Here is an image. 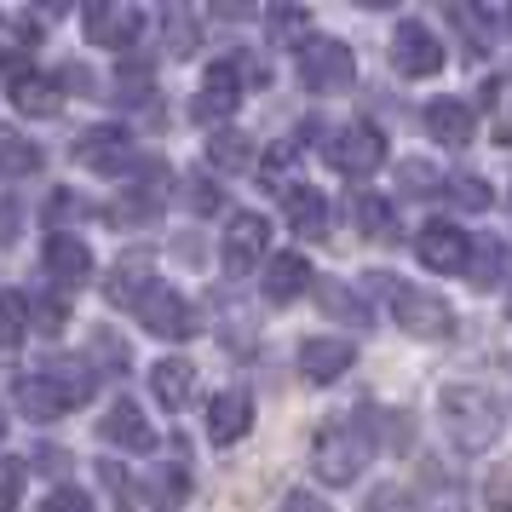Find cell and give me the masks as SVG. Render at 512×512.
Masks as SVG:
<instances>
[{
	"instance_id": "cell-1",
	"label": "cell",
	"mask_w": 512,
	"mask_h": 512,
	"mask_svg": "<svg viewBox=\"0 0 512 512\" xmlns=\"http://www.w3.org/2000/svg\"><path fill=\"white\" fill-rule=\"evenodd\" d=\"M93 363H58V369H41V374H24L18 386H12V397H18V409H24L35 426L41 420H64L75 409V403H87L93 397Z\"/></svg>"
},
{
	"instance_id": "cell-2",
	"label": "cell",
	"mask_w": 512,
	"mask_h": 512,
	"mask_svg": "<svg viewBox=\"0 0 512 512\" xmlns=\"http://www.w3.org/2000/svg\"><path fill=\"white\" fill-rule=\"evenodd\" d=\"M438 409H443V426H449V443L461 455H489L495 449V438H501V403L484 386H443Z\"/></svg>"
},
{
	"instance_id": "cell-3",
	"label": "cell",
	"mask_w": 512,
	"mask_h": 512,
	"mask_svg": "<svg viewBox=\"0 0 512 512\" xmlns=\"http://www.w3.org/2000/svg\"><path fill=\"white\" fill-rule=\"evenodd\" d=\"M374 461V438L363 420H328L317 443H311V472L323 478L328 489H346L363 478V466Z\"/></svg>"
},
{
	"instance_id": "cell-4",
	"label": "cell",
	"mask_w": 512,
	"mask_h": 512,
	"mask_svg": "<svg viewBox=\"0 0 512 512\" xmlns=\"http://www.w3.org/2000/svg\"><path fill=\"white\" fill-rule=\"evenodd\" d=\"M369 282L386 294V305H392V317H397L403 334H415V340H449V334H455V311H449L438 294H426L415 282H397V277H386V271H369Z\"/></svg>"
},
{
	"instance_id": "cell-5",
	"label": "cell",
	"mask_w": 512,
	"mask_h": 512,
	"mask_svg": "<svg viewBox=\"0 0 512 512\" xmlns=\"http://www.w3.org/2000/svg\"><path fill=\"white\" fill-rule=\"evenodd\" d=\"M323 156L334 173L369 179L374 167L386 162V139H380V127H369V121H346V127H328L323 133Z\"/></svg>"
},
{
	"instance_id": "cell-6",
	"label": "cell",
	"mask_w": 512,
	"mask_h": 512,
	"mask_svg": "<svg viewBox=\"0 0 512 512\" xmlns=\"http://www.w3.org/2000/svg\"><path fill=\"white\" fill-rule=\"evenodd\" d=\"M300 81H305V93H317V98L351 93V81H357V58H351L346 41L317 35V41H305L300 47Z\"/></svg>"
},
{
	"instance_id": "cell-7",
	"label": "cell",
	"mask_w": 512,
	"mask_h": 512,
	"mask_svg": "<svg viewBox=\"0 0 512 512\" xmlns=\"http://www.w3.org/2000/svg\"><path fill=\"white\" fill-rule=\"evenodd\" d=\"M415 259L426 271H443V277H455L472 265V236L461 225H449V219H432V225H420L415 231Z\"/></svg>"
},
{
	"instance_id": "cell-8",
	"label": "cell",
	"mask_w": 512,
	"mask_h": 512,
	"mask_svg": "<svg viewBox=\"0 0 512 512\" xmlns=\"http://www.w3.org/2000/svg\"><path fill=\"white\" fill-rule=\"evenodd\" d=\"M81 24H87V41H93V47L127 52V47H139L144 12H139V6H127V0H93Z\"/></svg>"
},
{
	"instance_id": "cell-9",
	"label": "cell",
	"mask_w": 512,
	"mask_h": 512,
	"mask_svg": "<svg viewBox=\"0 0 512 512\" xmlns=\"http://www.w3.org/2000/svg\"><path fill=\"white\" fill-rule=\"evenodd\" d=\"M133 317H139L144 328H150V334H156V340H190V334H196V328H202V317H196V305L185 300V294H179V288H156V294H150V300L139 305V311H133Z\"/></svg>"
},
{
	"instance_id": "cell-10",
	"label": "cell",
	"mask_w": 512,
	"mask_h": 512,
	"mask_svg": "<svg viewBox=\"0 0 512 512\" xmlns=\"http://www.w3.org/2000/svg\"><path fill=\"white\" fill-rule=\"evenodd\" d=\"M392 64H397V75H409V81L438 75V70H443L438 35H432L426 24H415V18H403V24L392 29Z\"/></svg>"
},
{
	"instance_id": "cell-11",
	"label": "cell",
	"mask_w": 512,
	"mask_h": 512,
	"mask_svg": "<svg viewBox=\"0 0 512 512\" xmlns=\"http://www.w3.org/2000/svg\"><path fill=\"white\" fill-rule=\"evenodd\" d=\"M271 248V225H265V213H231V225H225V277H248L259 259Z\"/></svg>"
},
{
	"instance_id": "cell-12",
	"label": "cell",
	"mask_w": 512,
	"mask_h": 512,
	"mask_svg": "<svg viewBox=\"0 0 512 512\" xmlns=\"http://www.w3.org/2000/svg\"><path fill=\"white\" fill-rule=\"evenodd\" d=\"M236 104H242V70H236V58H213L208 75H202V93H196V121L219 127Z\"/></svg>"
},
{
	"instance_id": "cell-13",
	"label": "cell",
	"mask_w": 512,
	"mask_h": 512,
	"mask_svg": "<svg viewBox=\"0 0 512 512\" xmlns=\"http://www.w3.org/2000/svg\"><path fill=\"white\" fill-rule=\"evenodd\" d=\"M75 162L87 167V173H121V167L133 162L127 127H87V133L75 139Z\"/></svg>"
},
{
	"instance_id": "cell-14",
	"label": "cell",
	"mask_w": 512,
	"mask_h": 512,
	"mask_svg": "<svg viewBox=\"0 0 512 512\" xmlns=\"http://www.w3.org/2000/svg\"><path fill=\"white\" fill-rule=\"evenodd\" d=\"M248 426H254V397L242 392V386H231V392H219L208 403V438L225 449V443L248 438Z\"/></svg>"
},
{
	"instance_id": "cell-15",
	"label": "cell",
	"mask_w": 512,
	"mask_h": 512,
	"mask_svg": "<svg viewBox=\"0 0 512 512\" xmlns=\"http://www.w3.org/2000/svg\"><path fill=\"white\" fill-rule=\"evenodd\" d=\"M6 98H12L18 116H58V104H64L58 75H41V70H18L12 87H6Z\"/></svg>"
},
{
	"instance_id": "cell-16",
	"label": "cell",
	"mask_w": 512,
	"mask_h": 512,
	"mask_svg": "<svg viewBox=\"0 0 512 512\" xmlns=\"http://www.w3.org/2000/svg\"><path fill=\"white\" fill-rule=\"evenodd\" d=\"M351 363H357V346H351V340H305L300 346V374L311 380V386L340 380Z\"/></svg>"
},
{
	"instance_id": "cell-17",
	"label": "cell",
	"mask_w": 512,
	"mask_h": 512,
	"mask_svg": "<svg viewBox=\"0 0 512 512\" xmlns=\"http://www.w3.org/2000/svg\"><path fill=\"white\" fill-rule=\"evenodd\" d=\"M98 438L116 443V449H133V455H150V449H156V426H150L133 403H116L110 415L98 420Z\"/></svg>"
},
{
	"instance_id": "cell-18",
	"label": "cell",
	"mask_w": 512,
	"mask_h": 512,
	"mask_svg": "<svg viewBox=\"0 0 512 512\" xmlns=\"http://www.w3.org/2000/svg\"><path fill=\"white\" fill-rule=\"evenodd\" d=\"M156 288H162V282L150 277V259H121L116 271L104 277V294H110V305H121V311H139Z\"/></svg>"
},
{
	"instance_id": "cell-19",
	"label": "cell",
	"mask_w": 512,
	"mask_h": 512,
	"mask_svg": "<svg viewBox=\"0 0 512 512\" xmlns=\"http://www.w3.org/2000/svg\"><path fill=\"white\" fill-rule=\"evenodd\" d=\"M47 271L64 282V288H81V282L93 277V248H87L81 236H70V231L47 236Z\"/></svg>"
},
{
	"instance_id": "cell-20",
	"label": "cell",
	"mask_w": 512,
	"mask_h": 512,
	"mask_svg": "<svg viewBox=\"0 0 512 512\" xmlns=\"http://www.w3.org/2000/svg\"><path fill=\"white\" fill-rule=\"evenodd\" d=\"M472 104H461V98H438V104H426V133L438 144H449V150H461V144H472Z\"/></svg>"
},
{
	"instance_id": "cell-21",
	"label": "cell",
	"mask_w": 512,
	"mask_h": 512,
	"mask_svg": "<svg viewBox=\"0 0 512 512\" xmlns=\"http://www.w3.org/2000/svg\"><path fill=\"white\" fill-rule=\"evenodd\" d=\"M150 386H156V403H162V409H185L190 397H196V363L162 357V363L150 369Z\"/></svg>"
},
{
	"instance_id": "cell-22",
	"label": "cell",
	"mask_w": 512,
	"mask_h": 512,
	"mask_svg": "<svg viewBox=\"0 0 512 512\" xmlns=\"http://www.w3.org/2000/svg\"><path fill=\"white\" fill-rule=\"evenodd\" d=\"M282 202H288V225H294V236L323 242V236H328V202L317 196V185H294Z\"/></svg>"
},
{
	"instance_id": "cell-23",
	"label": "cell",
	"mask_w": 512,
	"mask_h": 512,
	"mask_svg": "<svg viewBox=\"0 0 512 512\" xmlns=\"http://www.w3.org/2000/svg\"><path fill=\"white\" fill-rule=\"evenodd\" d=\"M305 288H311V265H305L300 254H277L271 259V271H265V300L288 305V300H300Z\"/></svg>"
},
{
	"instance_id": "cell-24",
	"label": "cell",
	"mask_w": 512,
	"mask_h": 512,
	"mask_svg": "<svg viewBox=\"0 0 512 512\" xmlns=\"http://www.w3.org/2000/svg\"><path fill=\"white\" fill-rule=\"evenodd\" d=\"M351 213H357V231H363V236H374V242H397V213H392V202H386V196L357 190Z\"/></svg>"
},
{
	"instance_id": "cell-25",
	"label": "cell",
	"mask_w": 512,
	"mask_h": 512,
	"mask_svg": "<svg viewBox=\"0 0 512 512\" xmlns=\"http://www.w3.org/2000/svg\"><path fill=\"white\" fill-rule=\"evenodd\" d=\"M208 162H213V167H225V173H242V167L254 162V144H248V133H236V127H213Z\"/></svg>"
},
{
	"instance_id": "cell-26",
	"label": "cell",
	"mask_w": 512,
	"mask_h": 512,
	"mask_svg": "<svg viewBox=\"0 0 512 512\" xmlns=\"http://www.w3.org/2000/svg\"><path fill=\"white\" fill-rule=\"evenodd\" d=\"M507 242H501V236H484V242H478V254H472V265H466V277L478 282V288H495V282L507 277Z\"/></svg>"
},
{
	"instance_id": "cell-27",
	"label": "cell",
	"mask_w": 512,
	"mask_h": 512,
	"mask_svg": "<svg viewBox=\"0 0 512 512\" xmlns=\"http://www.w3.org/2000/svg\"><path fill=\"white\" fill-rule=\"evenodd\" d=\"M317 300H323V311L328 317H340V323H369L363 294H351V288H340V282H317Z\"/></svg>"
},
{
	"instance_id": "cell-28",
	"label": "cell",
	"mask_w": 512,
	"mask_h": 512,
	"mask_svg": "<svg viewBox=\"0 0 512 512\" xmlns=\"http://www.w3.org/2000/svg\"><path fill=\"white\" fill-rule=\"evenodd\" d=\"M443 196H449L455 208H466V213H484L489 202H495V190H489L478 173H455V179H443Z\"/></svg>"
},
{
	"instance_id": "cell-29",
	"label": "cell",
	"mask_w": 512,
	"mask_h": 512,
	"mask_svg": "<svg viewBox=\"0 0 512 512\" xmlns=\"http://www.w3.org/2000/svg\"><path fill=\"white\" fill-rule=\"evenodd\" d=\"M294 156H300V139L277 144V150L265 156V190H282V196H288V190L300 185V179H294Z\"/></svg>"
},
{
	"instance_id": "cell-30",
	"label": "cell",
	"mask_w": 512,
	"mask_h": 512,
	"mask_svg": "<svg viewBox=\"0 0 512 512\" xmlns=\"http://www.w3.org/2000/svg\"><path fill=\"white\" fill-rule=\"evenodd\" d=\"M29 334V305H24V294H0V346H18Z\"/></svg>"
},
{
	"instance_id": "cell-31",
	"label": "cell",
	"mask_w": 512,
	"mask_h": 512,
	"mask_svg": "<svg viewBox=\"0 0 512 512\" xmlns=\"http://www.w3.org/2000/svg\"><path fill=\"white\" fill-rule=\"evenodd\" d=\"M41 167V150L18 133H0V173H35Z\"/></svg>"
},
{
	"instance_id": "cell-32",
	"label": "cell",
	"mask_w": 512,
	"mask_h": 512,
	"mask_svg": "<svg viewBox=\"0 0 512 512\" xmlns=\"http://www.w3.org/2000/svg\"><path fill=\"white\" fill-rule=\"evenodd\" d=\"M397 190H403V196H438L443 173L438 167H426V162H403L397 167Z\"/></svg>"
},
{
	"instance_id": "cell-33",
	"label": "cell",
	"mask_w": 512,
	"mask_h": 512,
	"mask_svg": "<svg viewBox=\"0 0 512 512\" xmlns=\"http://www.w3.org/2000/svg\"><path fill=\"white\" fill-rule=\"evenodd\" d=\"M156 208H162V185H156V190H139V196L127 190L116 208H110V219H116V225H133V219H156Z\"/></svg>"
},
{
	"instance_id": "cell-34",
	"label": "cell",
	"mask_w": 512,
	"mask_h": 512,
	"mask_svg": "<svg viewBox=\"0 0 512 512\" xmlns=\"http://www.w3.org/2000/svg\"><path fill=\"white\" fill-rule=\"evenodd\" d=\"M116 87H121V104H150V64H121L116 70Z\"/></svg>"
},
{
	"instance_id": "cell-35",
	"label": "cell",
	"mask_w": 512,
	"mask_h": 512,
	"mask_svg": "<svg viewBox=\"0 0 512 512\" xmlns=\"http://www.w3.org/2000/svg\"><path fill=\"white\" fill-rule=\"evenodd\" d=\"M167 47L179 52V58L196 52V18H190L185 6H167Z\"/></svg>"
},
{
	"instance_id": "cell-36",
	"label": "cell",
	"mask_w": 512,
	"mask_h": 512,
	"mask_svg": "<svg viewBox=\"0 0 512 512\" xmlns=\"http://www.w3.org/2000/svg\"><path fill=\"white\" fill-rule=\"evenodd\" d=\"M185 489H190V472L179 461H167L162 478H156V507H179V501H185Z\"/></svg>"
},
{
	"instance_id": "cell-37",
	"label": "cell",
	"mask_w": 512,
	"mask_h": 512,
	"mask_svg": "<svg viewBox=\"0 0 512 512\" xmlns=\"http://www.w3.org/2000/svg\"><path fill=\"white\" fill-rule=\"evenodd\" d=\"M18 489H24V466L0 455V512H18Z\"/></svg>"
},
{
	"instance_id": "cell-38",
	"label": "cell",
	"mask_w": 512,
	"mask_h": 512,
	"mask_svg": "<svg viewBox=\"0 0 512 512\" xmlns=\"http://www.w3.org/2000/svg\"><path fill=\"white\" fill-rule=\"evenodd\" d=\"M41 512H93V501H87V489H75V484H58L41 501Z\"/></svg>"
},
{
	"instance_id": "cell-39",
	"label": "cell",
	"mask_w": 512,
	"mask_h": 512,
	"mask_svg": "<svg viewBox=\"0 0 512 512\" xmlns=\"http://www.w3.org/2000/svg\"><path fill=\"white\" fill-rule=\"evenodd\" d=\"M24 231V202L18 196H0V248H12Z\"/></svg>"
},
{
	"instance_id": "cell-40",
	"label": "cell",
	"mask_w": 512,
	"mask_h": 512,
	"mask_svg": "<svg viewBox=\"0 0 512 512\" xmlns=\"http://www.w3.org/2000/svg\"><path fill=\"white\" fill-rule=\"evenodd\" d=\"M98 478L110 484V495H116V507H121V512H133V484H127V472H121L116 461H98Z\"/></svg>"
},
{
	"instance_id": "cell-41",
	"label": "cell",
	"mask_w": 512,
	"mask_h": 512,
	"mask_svg": "<svg viewBox=\"0 0 512 512\" xmlns=\"http://www.w3.org/2000/svg\"><path fill=\"white\" fill-rule=\"evenodd\" d=\"M64 317H70V311H64V300H58V294H47V300L35 305V328H41V334H58V328H64Z\"/></svg>"
},
{
	"instance_id": "cell-42",
	"label": "cell",
	"mask_w": 512,
	"mask_h": 512,
	"mask_svg": "<svg viewBox=\"0 0 512 512\" xmlns=\"http://www.w3.org/2000/svg\"><path fill=\"white\" fill-rule=\"evenodd\" d=\"M185 185H190L185 196H190V208H196V213H213V208H219V190H213L202 173H196V179H185Z\"/></svg>"
},
{
	"instance_id": "cell-43",
	"label": "cell",
	"mask_w": 512,
	"mask_h": 512,
	"mask_svg": "<svg viewBox=\"0 0 512 512\" xmlns=\"http://www.w3.org/2000/svg\"><path fill=\"white\" fill-rule=\"evenodd\" d=\"M271 29H277V35H300L305 12H300V6H277V12H271Z\"/></svg>"
},
{
	"instance_id": "cell-44",
	"label": "cell",
	"mask_w": 512,
	"mask_h": 512,
	"mask_svg": "<svg viewBox=\"0 0 512 512\" xmlns=\"http://www.w3.org/2000/svg\"><path fill=\"white\" fill-rule=\"evenodd\" d=\"M277 512H328L323 501H317V495H311V489H294V495H282V507Z\"/></svg>"
},
{
	"instance_id": "cell-45",
	"label": "cell",
	"mask_w": 512,
	"mask_h": 512,
	"mask_svg": "<svg viewBox=\"0 0 512 512\" xmlns=\"http://www.w3.org/2000/svg\"><path fill=\"white\" fill-rule=\"evenodd\" d=\"M489 512H512V472H501L489 484Z\"/></svg>"
},
{
	"instance_id": "cell-46",
	"label": "cell",
	"mask_w": 512,
	"mask_h": 512,
	"mask_svg": "<svg viewBox=\"0 0 512 512\" xmlns=\"http://www.w3.org/2000/svg\"><path fill=\"white\" fill-rule=\"evenodd\" d=\"M35 461L47 466V472H64V466H70V455H64V449H41V455H35Z\"/></svg>"
},
{
	"instance_id": "cell-47",
	"label": "cell",
	"mask_w": 512,
	"mask_h": 512,
	"mask_svg": "<svg viewBox=\"0 0 512 512\" xmlns=\"http://www.w3.org/2000/svg\"><path fill=\"white\" fill-rule=\"evenodd\" d=\"M0 64H12V52H6V47H0Z\"/></svg>"
},
{
	"instance_id": "cell-48",
	"label": "cell",
	"mask_w": 512,
	"mask_h": 512,
	"mask_svg": "<svg viewBox=\"0 0 512 512\" xmlns=\"http://www.w3.org/2000/svg\"><path fill=\"white\" fill-rule=\"evenodd\" d=\"M0 438H6V409H0Z\"/></svg>"
},
{
	"instance_id": "cell-49",
	"label": "cell",
	"mask_w": 512,
	"mask_h": 512,
	"mask_svg": "<svg viewBox=\"0 0 512 512\" xmlns=\"http://www.w3.org/2000/svg\"><path fill=\"white\" fill-rule=\"evenodd\" d=\"M507 202H512V190H507Z\"/></svg>"
}]
</instances>
